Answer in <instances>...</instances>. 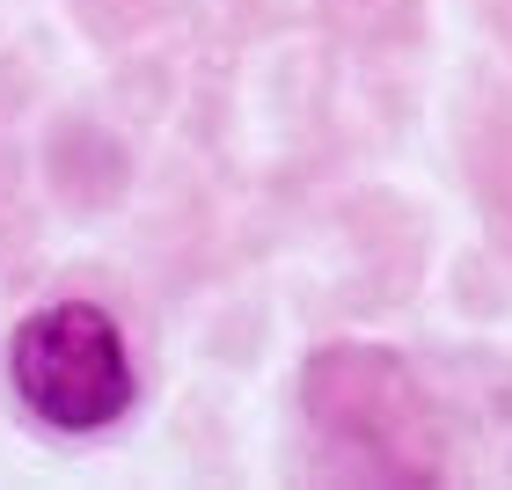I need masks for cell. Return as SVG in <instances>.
Listing matches in <instances>:
<instances>
[{"mask_svg": "<svg viewBox=\"0 0 512 490\" xmlns=\"http://www.w3.org/2000/svg\"><path fill=\"white\" fill-rule=\"evenodd\" d=\"M8 381L22 410L52 432H103L132 403V352L118 315L96 300H52L15 330Z\"/></svg>", "mask_w": 512, "mask_h": 490, "instance_id": "1", "label": "cell"}]
</instances>
